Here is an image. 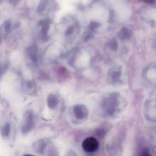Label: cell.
<instances>
[{
    "mask_svg": "<svg viewBox=\"0 0 156 156\" xmlns=\"http://www.w3.org/2000/svg\"><path fill=\"white\" fill-rule=\"evenodd\" d=\"M64 156H78V155L73 150H70L65 154Z\"/></svg>",
    "mask_w": 156,
    "mask_h": 156,
    "instance_id": "obj_15",
    "label": "cell"
},
{
    "mask_svg": "<svg viewBox=\"0 0 156 156\" xmlns=\"http://www.w3.org/2000/svg\"><path fill=\"white\" fill-rule=\"evenodd\" d=\"M73 31H74V27L72 26L69 27L66 31V35H70L73 33Z\"/></svg>",
    "mask_w": 156,
    "mask_h": 156,
    "instance_id": "obj_19",
    "label": "cell"
},
{
    "mask_svg": "<svg viewBox=\"0 0 156 156\" xmlns=\"http://www.w3.org/2000/svg\"><path fill=\"white\" fill-rule=\"evenodd\" d=\"M99 24L96 22H92L90 25V28L91 30H94L95 28L99 27Z\"/></svg>",
    "mask_w": 156,
    "mask_h": 156,
    "instance_id": "obj_17",
    "label": "cell"
},
{
    "mask_svg": "<svg viewBox=\"0 0 156 156\" xmlns=\"http://www.w3.org/2000/svg\"><path fill=\"white\" fill-rule=\"evenodd\" d=\"M140 156H152V155L148 150L145 149L141 152Z\"/></svg>",
    "mask_w": 156,
    "mask_h": 156,
    "instance_id": "obj_18",
    "label": "cell"
},
{
    "mask_svg": "<svg viewBox=\"0 0 156 156\" xmlns=\"http://www.w3.org/2000/svg\"><path fill=\"white\" fill-rule=\"evenodd\" d=\"M11 23L9 21H7L5 23L4 29L6 33H9L11 30Z\"/></svg>",
    "mask_w": 156,
    "mask_h": 156,
    "instance_id": "obj_13",
    "label": "cell"
},
{
    "mask_svg": "<svg viewBox=\"0 0 156 156\" xmlns=\"http://www.w3.org/2000/svg\"><path fill=\"white\" fill-rule=\"evenodd\" d=\"M1 135L3 138H7L9 137L11 133V125L9 123L5 124L1 127Z\"/></svg>",
    "mask_w": 156,
    "mask_h": 156,
    "instance_id": "obj_8",
    "label": "cell"
},
{
    "mask_svg": "<svg viewBox=\"0 0 156 156\" xmlns=\"http://www.w3.org/2000/svg\"><path fill=\"white\" fill-rule=\"evenodd\" d=\"M111 48L113 50H116L118 48V43L115 41H112L111 42L110 44Z\"/></svg>",
    "mask_w": 156,
    "mask_h": 156,
    "instance_id": "obj_14",
    "label": "cell"
},
{
    "mask_svg": "<svg viewBox=\"0 0 156 156\" xmlns=\"http://www.w3.org/2000/svg\"><path fill=\"white\" fill-rule=\"evenodd\" d=\"M28 56L29 59L34 64H37L38 61V50L35 46H32L28 49Z\"/></svg>",
    "mask_w": 156,
    "mask_h": 156,
    "instance_id": "obj_6",
    "label": "cell"
},
{
    "mask_svg": "<svg viewBox=\"0 0 156 156\" xmlns=\"http://www.w3.org/2000/svg\"><path fill=\"white\" fill-rule=\"evenodd\" d=\"M22 156H35L33 155L30 154H25L23 155Z\"/></svg>",
    "mask_w": 156,
    "mask_h": 156,
    "instance_id": "obj_22",
    "label": "cell"
},
{
    "mask_svg": "<svg viewBox=\"0 0 156 156\" xmlns=\"http://www.w3.org/2000/svg\"><path fill=\"white\" fill-rule=\"evenodd\" d=\"M52 143L47 138H42L35 142L32 145L33 150L38 154L47 155Z\"/></svg>",
    "mask_w": 156,
    "mask_h": 156,
    "instance_id": "obj_2",
    "label": "cell"
},
{
    "mask_svg": "<svg viewBox=\"0 0 156 156\" xmlns=\"http://www.w3.org/2000/svg\"><path fill=\"white\" fill-rule=\"evenodd\" d=\"M99 147L98 140L93 136L86 137L82 143V147L87 153H91L96 152Z\"/></svg>",
    "mask_w": 156,
    "mask_h": 156,
    "instance_id": "obj_3",
    "label": "cell"
},
{
    "mask_svg": "<svg viewBox=\"0 0 156 156\" xmlns=\"http://www.w3.org/2000/svg\"><path fill=\"white\" fill-rule=\"evenodd\" d=\"M35 125V117L33 112L27 111L26 112L23 119L21 127V133L25 135L30 133Z\"/></svg>",
    "mask_w": 156,
    "mask_h": 156,
    "instance_id": "obj_1",
    "label": "cell"
},
{
    "mask_svg": "<svg viewBox=\"0 0 156 156\" xmlns=\"http://www.w3.org/2000/svg\"><path fill=\"white\" fill-rule=\"evenodd\" d=\"M47 102L49 108L51 110H54L58 104V99L55 94H50L48 97Z\"/></svg>",
    "mask_w": 156,
    "mask_h": 156,
    "instance_id": "obj_7",
    "label": "cell"
},
{
    "mask_svg": "<svg viewBox=\"0 0 156 156\" xmlns=\"http://www.w3.org/2000/svg\"><path fill=\"white\" fill-rule=\"evenodd\" d=\"M47 0H40V3L38 7V12L40 13L43 12L45 8Z\"/></svg>",
    "mask_w": 156,
    "mask_h": 156,
    "instance_id": "obj_12",
    "label": "cell"
},
{
    "mask_svg": "<svg viewBox=\"0 0 156 156\" xmlns=\"http://www.w3.org/2000/svg\"><path fill=\"white\" fill-rule=\"evenodd\" d=\"M119 37L122 40L129 39L131 36V32L130 30L126 27H123L119 33Z\"/></svg>",
    "mask_w": 156,
    "mask_h": 156,
    "instance_id": "obj_9",
    "label": "cell"
},
{
    "mask_svg": "<svg viewBox=\"0 0 156 156\" xmlns=\"http://www.w3.org/2000/svg\"><path fill=\"white\" fill-rule=\"evenodd\" d=\"M117 101V98L115 96H111L108 99L104 100L103 103V107L107 108L108 113L111 115L114 113Z\"/></svg>",
    "mask_w": 156,
    "mask_h": 156,
    "instance_id": "obj_5",
    "label": "cell"
},
{
    "mask_svg": "<svg viewBox=\"0 0 156 156\" xmlns=\"http://www.w3.org/2000/svg\"><path fill=\"white\" fill-rule=\"evenodd\" d=\"M74 115L79 120H83L87 118L88 115V111L84 105H77L73 108Z\"/></svg>",
    "mask_w": 156,
    "mask_h": 156,
    "instance_id": "obj_4",
    "label": "cell"
},
{
    "mask_svg": "<svg viewBox=\"0 0 156 156\" xmlns=\"http://www.w3.org/2000/svg\"><path fill=\"white\" fill-rule=\"evenodd\" d=\"M47 156H59V153L56 147L53 144L51 145L48 152L46 155Z\"/></svg>",
    "mask_w": 156,
    "mask_h": 156,
    "instance_id": "obj_11",
    "label": "cell"
},
{
    "mask_svg": "<svg viewBox=\"0 0 156 156\" xmlns=\"http://www.w3.org/2000/svg\"><path fill=\"white\" fill-rule=\"evenodd\" d=\"M92 37V34L90 33H87L84 34L83 36V40L85 41H88Z\"/></svg>",
    "mask_w": 156,
    "mask_h": 156,
    "instance_id": "obj_20",
    "label": "cell"
},
{
    "mask_svg": "<svg viewBox=\"0 0 156 156\" xmlns=\"http://www.w3.org/2000/svg\"><path fill=\"white\" fill-rule=\"evenodd\" d=\"M121 75V71H114L112 73V77L113 79L115 80V79H117L120 77Z\"/></svg>",
    "mask_w": 156,
    "mask_h": 156,
    "instance_id": "obj_16",
    "label": "cell"
},
{
    "mask_svg": "<svg viewBox=\"0 0 156 156\" xmlns=\"http://www.w3.org/2000/svg\"><path fill=\"white\" fill-rule=\"evenodd\" d=\"M140 1H143L144 2L147 4H154L155 2V0H140Z\"/></svg>",
    "mask_w": 156,
    "mask_h": 156,
    "instance_id": "obj_21",
    "label": "cell"
},
{
    "mask_svg": "<svg viewBox=\"0 0 156 156\" xmlns=\"http://www.w3.org/2000/svg\"><path fill=\"white\" fill-rule=\"evenodd\" d=\"M42 28L41 34L43 36H46L49 27V22L47 20L42 23Z\"/></svg>",
    "mask_w": 156,
    "mask_h": 156,
    "instance_id": "obj_10",
    "label": "cell"
}]
</instances>
